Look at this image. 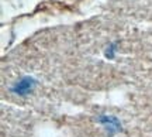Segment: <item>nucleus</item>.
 Returning a JSON list of instances; mask_svg holds the SVG:
<instances>
[{"instance_id":"1","label":"nucleus","mask_w":152,"mask_h":137,"mask_svg":"<svg viewBox=\"0 0 152 137\" xmlns=\"http://www.w3.org/2000/svg\"><path fill=\"white\" fill-rule=\"evenodd\" d=\"M37 79L30 75H26V77L20 78L17 82H14V85L11 86V92L18 95V96H26L28 93H31L37 86Z\"/></svg>"},{"instance_id":"2","label":"nucleus","mask_w":152,"mask_h":137,"mask_svg":"<svg viewBox=\"0 0 152 137\" xmlns=\"http://www.w3.org/2000/svg\"><path fill=\"white\" fill-rule=\"evenodd\" d=\"M97 122L103 124L104 129L109 132V134H114V133H117V132L121 130V124H120L118 119H117V117H114V116L100 115L97 117Z\"/></svg>"},{"instance_id":"3","label":"nucleus","mask_w":152,"mask_h":137,"mask_svg":"<svg viewBox=\"0 0 152 137\" xmlns=\"http://www.w3.org/2000/svg\"><path fill=\"white\" fill-rule=\"evenodd\" d=\"M115 52H117V44H115V43H111V44L106 48L104 55H106L107 60H113L114 57H115Z\"/></svg>"}]
</instances>
